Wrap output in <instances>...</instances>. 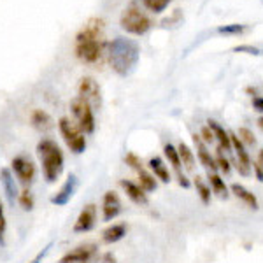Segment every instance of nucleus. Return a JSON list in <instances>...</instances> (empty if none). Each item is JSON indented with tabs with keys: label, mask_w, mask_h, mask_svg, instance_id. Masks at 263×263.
I'll use <instances>...</instances> for the list:
<instances>
[{
	"label": "nucleus",
	"mask_w": 263,
	"mask_h": 263,
	"mask_svg": "<svg viewBox=\"0 0 263 263\" xmlns=\"http://www.w3.org/2000/svg\"><path fill=\"white\" fill-rule=\"evenodd\" d=\"M149 171L153 176L156 177L158 181H162V182H171L172 181V176H171V171H168V165H165V162L160 156H155V158H151L149 160Z\"/></svg>",
	"instance_id": "obj_20"
},
{
	"label": "nucleus",
	"mask_w": 263,
	"mask_h": 263,
	"mask_svg": "<svg viewBox=\"0 0 263 263\" xmlns=\"http://www.w3.org/2000/svg\"><path fill=\"white\" fill-rule=\"evenodd\" d=\"M239 139L244 146H254L256 144V139H254V134L249 128H239Z\"/></svg>",
	"instance_id": "obj_33"
},
{
	"label": "nucleus",
	"mask_w": 263,
	"mask_h": 263,
	"mask_svg": "<svg viewBox=\"0 0 263 263\" xmlns=\"http://www.w3.org/2000/svg\"><path fill=\"white\" fill-rule=\"evenodd\" d=\"M177 182H179V186H182L184 190H188L190 186H192V182L188 181V177H186L182 172H177Z\"/></svg>",
	"instance_id": "obj_38"
},
{
	"label": "nucleus",
	"mask_w": 263,
	"mask_h": 263,
	"mask_svg": "<svg viewBox=\"0 0 263 263\" xmlns=\"http://www.w3.org/2000/svg\"><path fill=\"white\" fill-rule=\"evenodd\" d=\"M207 179H209V184H211V192L218 195L219 198H228V186L224 179L219 174L216 172H207Z\"/></svg>",
	"instance_id": "obj_22"
},
{
	"label": "nucleus",
	"mask_w": 263,
	"mask_h": 263,
	"mask_svg": "<svg viewBox=\"0 0 263 263\" xmlns=\"http://www.w3.org/2000/svg\"><path fill=\"white\" fill-rule=\"evenodd\" d=\"M120 186L123 188V192H125L126 197H128L135 205H147V193L144 192L137 182L128 181V179H121Z\"/></svg>",
	"instance_id": "obj_16"
},
{
	"label": "nucleus",
	"mask_w": 263,
	"mask_h": 263,
	"mask_svg": "<svg viewBox=\"0 0 263 263\" xmlns=\"http://www.w3.org/2000/svg\"><path fill=\"white\" fill-rule=\"evenodd\" d=\"M200 139H202V141L205 142V144H211V142L214 141V135H213V132H211L209 126H203V128H202V132H200Z\"/></svg>",
	"instance_id": "obj_36"
},
{
	"label": "nucleus",
	"mask_w": 263,
	"mask_h": 263,
	"mask_svg": "<svg viewBox=\"0 0 263 263\" xmlns=\"http://www.w3.org/2000/svg\"><path fill=\"white\" fill-rule=\"evenodd\" d=\"M99 256V246L95 242H84L67 251L58 263H95Z\"/></svg>",
	"instance_id": "obj_8"
},
{
	"label": "nucleus",
	"mask_w": 263,
	"mask_h": 263,
	"mask_svg": "<svg viewBox=\"0 0 263 263\" xmlns=\"http://www.w3.org/2000/svg\"><path fill=\"white\" fill-rule=\"evenodd\" d=\"M120 25L126 33H132V35H144L146 32H149V28L153 27V21L149 16L137 6V2H132L130 6L121 12Z\"/></svg>",
	"instance_id": "obj_4"
},
{
	"label": "nucleus",
	"mask_w": 263,
	"mask_h": 263,
	"mask_svg": "<svg viewBox=\"0 0 263 263\" xmlns=\"http://www.w3.org/2000/svg\"><path fill=\"white\" fill-rule=\"evenodd\" d=\"M233 53H248V54H253V57H260V54H263V51L260 48H254V46L242 44V46H235Z\"/></svg>",
	"instance_id": "obj_34"
},
{
	"label": "nucleus",
	"mask_w": 263,
	"mask_h": 263,
	"mask_svg": "<svg viewBox=\"0 0 263 263\" xmlns=\"http://www.w3.org/2000/svg\"><path fill=\"white\" fill-rule=\"evenodd\" d=\"M258 162H260V165L263 167V149L260 151V156H258Z\"/></svg>",
	"instance_id": "obj_41"
},
{
	"label": "nucleus",
	"mask_w": 263,
	"mask_h": 263,
	"mask_svg": "<svg viewBox=\"0 0 263 263\" xmlns=\"http://www.w3.org/2000/svg\"><path fill=\"white\" fill-rule=\"evenodd\" d=\"M51 248H53V242H49L48 246H46L44 249H42V251H39V253H37L35 256H33L32 260L28 261V263H42V261H44V258H46V256H48V254H49Z\"/></svg>",
	"instance_id": "obj_35"
},
{
	"label": "nucleus",
	"mask_w": 263,
	"mask_h": 263,
	"mask_svg": "<svg viewBox=\"0 0 263 263\" xmlns=\"http://www.w3.org/2000/svg\"><path fill=\"white\" fill-rule=\"evenodd\" d=\"M30 123L33 128L39 132H49L54 126L53 118H51L49 112H46L44 109H35V111L30 114Z\"/></svg>",
	"instance_id": "obj_18"
},
{
	"label": "nucleus",
	"mask_w": 263,
	"mask_h": 263,
	"mask_svg": "<svg viewBox=\"0 0 263 263\" xmlns=\"http://www.w3.org/2000/svg\"><path fill=\"white\" fill-rule=\"evenodd\" d=\"M251 171H253L254 174H256V179L263 182V167L260 165V162L251 163Z\"/></svg>",
	"instance_id": "obj_37"
},
{
	"label": "nucleus",
	"mask_w": 263,
	"mask_h": 263,
	"mask_svg": "<svg viewBox=\"0 0 263 263\" xmlns=\"http://www.w3.org/2000/svg\"><path fill=\"white\" fill-rule=\"evenodd\" d=\"M78 97L83 99L84 102L95 109H100L102 107V90H100V84L95 81L90 76H84L81 78V81L78 84Z\"/></svg>",
	"instance_id": "obj_9"
},
{
	"label": "nucleus",
	"mask_w": 263,
	"mask_h": 263,
	"mask_svg": "<svg viewBox=\"0 0 263 263\" xmlns=\"http://www.w3.org/2000/svg\"><path fill=\"white\" fill-rule=\"evenodd\" d=\"M78 186H79L78 176H76V174H70V176L65 179V182L62 184V188L49 198V202L57 207H65L67 203L72 200V197L76 195V192H78Z\"/></svg>",
	"instance_id": "obj_13"
},
{
	"label": "nucleus",
	"mask_w": 263,
	"mask_h": 263,
	"mask_svg": "<svg viewBox=\"0 0 263 263\" xmlns=\"http://www.w3.org/2000/svg\"><path fill=\"white\" fill-rule=\"evenodd\" d=\"M6 235H7V219H6V211H4V203L0 200V248L6 246Z\"/></svg>",
	"instance_id": "obj_31"
},
{
	"label": "nucleus",
	"mask_w": 263,
	"mask_h": 263,
	"mask_svg": "<svg viewBox=\"0 0 263 263\" xmlns=\"http://www.w3.org/2000/svg\"><path fill=\"white\" fill-rule=\"evenodd\" d=\"M58 130L63 139V142L67 144V147L74 155H81L86 151V137L74 121H70L69 118H60L58 121Z\"/></svg>",
	"instance_id": "obj_6"
},
{
	"label": "nucleus",
	"mask_w": 263,
	"mask_h": 263,
	"mask_svg": "<svg viewBox=\"0 0 263 263\" xmlns=\"http://www.w3.org/2000/svg\"><path fill=\"white\" fill-rule=\"evenodd\" d=\"M100 260H102V263H116V256H114L111 251H107V253L102 254Z\"/></svg>",
	"instance_id": "obj_40"
},
{
	"label": "nucleus",
	"mask_w": 263,
	"mask_h": 263,
	"mask_svg": "<svg viewBox=\"0 0 263 263\" xmlns=\"http://www.w3.org/2000/svg\"><path fill=\"white\" fill-rule=\"evenodd\" d=\"M207 126H209L211 132H213L216 141L219 142V149H221V151H230L232 149V142H230V135H228V132L214 120L207 121Z\"/></svg>",
	"instance_id": "obj_19"
},
{
	"label": "nucleus",
	"mask_w": 263,
	"mask_h": 263,
	"mask_svg": "<svg viewBox=\"0 0 263 263\" xmlns=\"http://www.w3.org/2000/svg\"><path fill=\"white\" fill-rule=\"evenodd\" d=\"M163 155H165V158L168 160V163L172 165V168L177 172H181V158H179V153H177V147L176 146H172V144H165L163 146Z\"/></svg>",
	"instance_id": "obj_26"
},
{
	"label": "nucleus",
	"mask_w": 263,
	"mask_h": 263,
	"mask_svg": "<svg viewBox=\"0 0 263 263\" xmlns=\"http://www.w3.org/2000/svg\"><path fill=\"white\" fill-rule=\"evenodd\" d=\"M248 30L246 25H239V23H232V25H224V27H218V33H223V35H240Z\"/></svg>",
	"instance_id": "obj_29"
},
{
	"label": "nucleus",
	"mask_w": 263,
	"mask_h": 263,
	"mask_svg": "<svg viewBox=\"0 0 263 263\" xmlns=\"http://www.w3.org/2000/svg\"><path fill=\"white\" fill-rule=\"evenodd\" d=\"M121 211H123V203L120 195L112 192V190L105 192L104 197H102V219L105 223H111L112 219H116L121 214Z\"/></svg>",
	"instance_id": "obj_12"
},
{
	"label": "nucleus",
	"mask_w": 263,
	"mask_h": 263,
	"mask_svg": "<svg viewBox=\"0 0 263 263\" xmlns=\"http://www.w3.org/2000/svg\"><path fill=\"white\" fill-rule=\"evenodd\" d=\"M253 107L254 111L263 112V97H253Z\"/></svg>",
	"instance_id": "obj_39"
},
{
	"label": "nucleus",
	"mask_w": 263,
	"mask_h": 263,
	"mask_svg": "<svg viewBox=\"0 0 263 263\" xmlns=\"http://www.w3.org/2000/svg\"><path fill=\"white\" fill-rule=\"evenodd\" d=\"M139 174V182L137 184L141 186V188L144 190L146 193H153V192H156V188H158V181H156V177L153 176L151 172H147V171H142L141 172H137Z\"/></svg>",
	"instance_id": "obj_24"
},
{
	"label": "nucleus",
	"mask_w": 263,
	"mask_h": 263,
	"mask_svg": "<svg viewBox=\"0 0 263 263\" xmlns=\"http://www.w3.org/2000/svg\"><path fill=\"white\" fill-rule=\"evenodd\" d=\"M18 203L20 207L25 211V213H30L35 207V198H33V193L30 192V188H23L18 195Z\"/></svg>",
	"instance_id": "obj_27"
},
{
	"label": "nucleus",
	"mask_w": 263,
	"mask_h": 263,
	"mask_svg": "<svg viewBox=\"0 0 263 263\" xmlns=\"http://www.w3.org/2000/svg\"><path fill=\"white\" fill-rule=\"evenodd\" d=\"M216 165H218V171H221L224 176H228V174L232 172V165H230V160L227 158V156L223 155V151L218 147V153H216Z\"/></svg>",
	"instance_id": "obj_30"
},
{
	"label": "nucleus",
	"mask_w": 263,
	"mask_h": 263,
	"mask_svg": "<svg viewBox=\"0 0 263 263\" xmlns=\"http://www.w3.org/2000/svg\"><path fill=\"white\" fill-rule=\"evenodd\" d=\"M177 153H179V158H181V165L186 168V171H193L195 168V153L192 151V147L188 144L181 142L177 146Z\"/></svg>",
	"instance_id": "obj_23"
},
{
	"label": "nucleus",
	"mask_w": 263,
	"mask_h": 263,
	"mask_svg": "<svg viewBox=\"0 0 263 263\" xmlns=\"http://www.w3.org/2000/svg\"><path fill=\"white\" fill-rule=\"evenodd\" d=\"M11 171L14 174L16 181L23 184V188H30L33 182H35L37 167H35V163L32 162V158H28V156H25V155L14 156L11 162Z\"/></svg>",
	"instance_id": "obj_7"
},
{
	"label": "nucleus",
	"mask_w": 263,
	"mask_h": 263,
	"mask_svg": "<svg viewBox=\"0 0 263 263\" xmlns=\"http://www.w3.org/2000/svg\"><path fill=\"white\" fill-rule=\"evenodd\" d=\"M258 126H260V128L263 130V116L260 118V120H258Z\"/></svg>",
	"instance_id": "obj_42"
},
{
	"label": "nucleus",
	"mask_w": 263,
	"mask_h": 263,
	"mask_svg": "<svg viewBox=\"0 0 263 263\" xmlns=\"http://www.w3.org/2000/svg\"><path fill=\"white\" fill-rule=\"evenodd\" d=\"M230 192L235 195L239 200H242L246 205L249 207V209L258 211V207H260V203H258V198L254 197V195L249 192L248 188H244L242 184H237V182H233V184L230 186Z\"/></svg>",
	"instance_id": "obj_21"
},
{
	"label": "nucleus",
	"mask_w": 263,
	"mask_h": 263,
	"mask_svg": "<svg viewBox=\"0 0 263 263\" xmlns=\"http://www.w3.org/2000/svg\"><path fill=\"white\" fill-rule=\"evenodd\" d=\"M125 163L128 165L132 171H135V172H141L142 168H144L141 158H139L135 153H126V155H125Z\"/></svg>",
	"instance_id": "obj_32"
},
{
	"label": "nucleus",
	"mask_w": 263,
	"mask_h": 263,
	"mask_svg": "<svg viewBox=\"0 0 263 263\" xmlns=\"http://www.w3.org/2000/svg\"><path fill=\"white\" fill-rule=\"evenodd\" d=\"M107 42L104 39V21L100 18H91L76 35L74 51L79 62L86 65H95L102 60Z\"/></svg>",
	"instance_id": "obj_1"
},
{
	"label": "nucleus",
	"mask_w": 263,
	"mask_h": 263,
	"mask_svg": "<svg viewBox=\"0 0 263 263\" xmlns=\"http://www.w3.org/2000/svg\"><path fill=\"white\" fill-rule=\"evenodd\" d=\"M70 112L74 116V123L81 128L84 135H91L97 128L95 111L88 102H84L79 97H74L70 100Z\"/></svg>",
	"instance_id": "obj_5"
},
{
	"label": "nucleus",
	"mask_w": 263,
	"mask_h": 263,
	"mask_svg": "<svg viewBox=\"0 0 263 263\" xmlns=\"http://www.w3.org/2000/svg\"><path fill=\"white\" fill-rule=\"evenodd\" d=\"M172 0H142V6L146 7L147 11L155 12V14H160L167 9V6L171 4Z\"/></svg>",
	"instance_id": "obj_28"
},
{
	"label": "nucleus",
	"mask_w": 263,
	"mask_h": 263,
	"mask_svg": "<svg viewBox=\"0 0 263 263\" xmlns=\"http://www.w3.org/2000/svg\"><path fill=\"white\" fill-rule=\"evenodd\" d=\"M126 232H128L126 223L109 224V227L104 228V232H102V240H104L105 244H116V242H120V240L125 239Z\"/></svg>",
	"instance_id": "obj_17"
},
{
	"label": "nucleus",
	"mask_w": 263,
	"mask_h": 263,
	"mask_svg": "<svg viewBox=\"0 0 263 263\" xmlns=\"http://www.w3.org/2000/svg\"><path fill=\"white\" fill-rule=\"evenodd\" d=\"M107 57L111 69L121 78H128L135 70L141 58V46L137 41L126 39V37H116L107 44Z\"/></svg>",
	"instance_id": "obj_2"
},
{
	"label": "nucleus",
	"mask_w": 263,
	"mask_h": 263,
	"mask_svg": "<svg viewBox=\"0 0 263 263\" xmlns=\"http://www.w3.org/2000/svg\"><path fill=\"white\" fill-rule=\"evenodd\" d=\"M37 156H39L44 181L53 184L60 179L65 168V156H63L62 147L53 139H41L37 142Z\"/></svg>",
	"instance_id": "obj_3"
},
{
	"label": "nucleus",
	"mask_w": 263,
	"mask_h": 263,
	"mask_svg": "<svg viewBox=\"0 0 263 263\" xmlns=\"http://www.w3.org/2000/svg\"><path fill=\"white\" fill-rule=\"evenodd\" d=\"M97 219H99V209H97L95 203H88L81 209L78 219L74 223V233H88L95 228Z\"/></svg>",
	"instance_id": "obj_11"
},
{
	"label": "nucleus",
	"mask_w": 263,
	"mask_h": 263,
	"mask_svg": "<svg viewBox=\"0 0 263 263\" xmlns=\"http://www.w3.org/2000/svg\"><path fill=\"white\" fill-rule=\"evenodd\" d=\"M193 144H195V147H197V158H198V162L202 163V167L207 168V172H216V171H218V165H216L214 156L211 155L209 149H207L205 142L200 139V135L193 134Z\"/></svg>",
	"instance_id": "obj_15"
},
{
	"label": "nucleus",
	"mask_w": 263,
	"mask_h": 263,
	"mask_svg": "<svg viewBox=\"0 0 263 263\" xmlns=\"http://www.w3.org/2000/svg\"><path fill=\"white\" fill-rule=\"evenodd\" d=\"M230 135V142H232V147L235 149L237 153V162H235V168L237 172L240 174L242 177H249L251 176V158H249V153L246 151V146L240 142V139L237 137V134L233 132H228Z\"/></svg>",
	"instance_id": "obj_10"
},
{
	"label": "nucleus",
	"mask_w": 263,
	"mask_h": 263,
	"mask_svg": "<svg viewBox=\"0 0 263 263\" xmlns=\"http://www.w3.org/2000/svg\"><path fill=\"white\" fill-rule=\"evenodd\" d=\"M0 182H2V188L7 197V202H9L11 205H14V202H18L20 190H18V181H16L11 168H7V167L0 168Z\"/></svg>",
	"instance_id": "obj_14"
},
{
	"label": "nucleus",
	"mask_w": 263,
	"mask_h": 263,
	"mask_svg": "<svg viewBox=\"0 0 263 263\" xmlns=\"http://www.w3.org/2000/svg\"><path fill=\"white\" fill-rule=\"evenodd\" d=\"M193 186H195V190H197V195H198V198H200V202L203 203V205H209L211 198H213V192H211V186L205 184V182L202 181V177H198V176L195 177Z\"/></svg>",
	"instance_id": "obj_25"
}]
</instances>
